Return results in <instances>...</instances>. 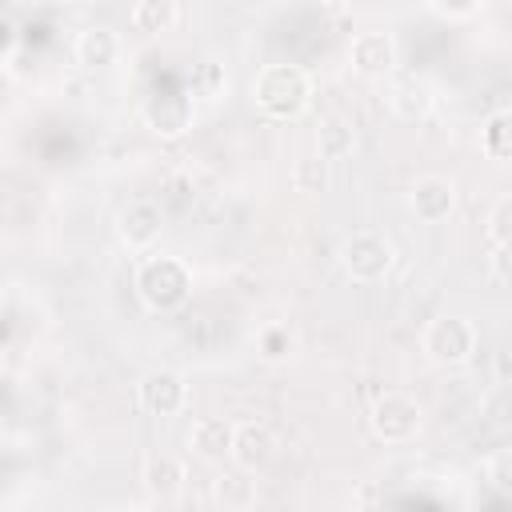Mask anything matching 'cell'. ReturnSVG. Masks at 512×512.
I'll list each match as a JSON object with an SVG mask.
<instances>
[{
    "label": "cell",
    "mask_w": 512,
    "mask_h": 512,
    "mask_svg": "<svg viewBox=\"0 0 512 512\" xmlns=\"http://www.w3.org/2000/svg\"><path fill=\"white\" fill-rule=\"evenodd\" d=\"M256 104L276 120H296L312 104V80L300 64H268L256 72L252 84Z\"/></svg>",
    "instance_id": "cell-1"
},
{
    "label": "cell",
    "mask_w": 512,
    "mask_h": 512,
    "mask_svg": "<svg viewBox=\"0 0 512 512\" xmlns=\"http://www.w3.org/2000/svg\"><path fill=\"white\" fill-rule=\"evenodd\" d=\"M136 292L148 308L156 312H172L188 300L192 292V276L188 268L176 260V256H148L140 268H136Z\"/></svg>",
    "instance_id": "cell-2"
},
{
    "label": "cell",
    "mask_w": 512,
    "mask_h": 512,
    "mask_svg": "<svg viewBox=\"0 0 512 512\" xmlns=\"http://www.w3.org/2000/svg\"><path fill=\"white\" fill-rule=\"evenodd\" d=\"M336 256H340V268H344L356 284H376V280H384V276L392 272V264H396L392 240H388L384 232H372V228H360V232L344 236V244H340Z\"/></svg>",
    "instance_id": "cell-3"
},
{
    "label": "cell",
    "mask_w": 512,
    "mask_h": 512,
    "mask_svg": "<svg viewBox=\"0 0 512 512\" xmlns=\"http://www.w3.org/2000/svg\"><path fill=\"white\" fill-rule=\"evenodd\" d=\"M424 352L436 360V364H468L476 356V324L468 316H456V312H444L436 320H428L424 328Z\"/></svg>",
    "instance_id": "cell-4"
},
{
    "label": "cell",
    "mask_w": 512,
    "mask_h": 512,
    "mask_svg": "<svg viewBox=\"0 0 512 512\" xmlns=\"http://www.w3.org/2000/svg\"><path fill=\"white\" fill-rule=\"evenodd\" d=\"M368 424L372 432L384 440V444H400V440H412L416 428H420V404L404 392H384L372 412H368Z\"/></svg>",
    "instance_id": "cell-5"
},
{
    "label": "cell",
    "mask_w": 512,
    "mask_h": 512,
    "mask_svg": "<svg viewBox=\"0 0 512 512\" xmlns=\"http://www.w3.org/2000/svg\"><path fill=\"white\" fill-rule=\"evenodd\" d=\"M136 400L148 416H176L188 400V384H184V376H176L168 368H156L136 384Z\"/></svg>",
    "instance_id": "cell-6"
},
{
    "label": "cell",
    "mask_w": 512,
    "mask_h": 512,
    "mask_svg": "<svg viewBox=\"0 0 512 512\" xmlns=\"http://www.w3.org/2000/svg\"><path fill=\"white\" fill-rule=\"evenodd\" d=\"M408 208H412V216L424 220V224L448 220L452 208H456V188H452V180H444V176H420V180L408 188Z\"/></svg>",
    "instance_id": "cell-7"
},
{
    "label": "cell",
    "mask_w": 512,
    "mask_h": 512,
    "mask_svg": "<svg viewBox=\"0 0 512 512\" xmlns=\"http://www.w3.org/2000/svg\"><path fill=\"white\" fill-rule=\"evenodd\" d=\"M348 60L360 76H384L396 68V40L392 32H360L352 36V48H348Z\"/></svg>",
    "instance_id": "cell-8"
},
{
    "label": "cell",
    "mask_w": 512,
    "mask_h": 512,
    "mask_svg": "<svg viewBox=\"0 0 512 512\" xmlns=\"http://www.w3.org/2000/svg\"><path fill=\"white\" fill-rule=\"evenodd\" d=\"M276 456V436L264 424H236V440H232V464L244 472H260L268 468Z\"/></svg>",
    "instance_id": "cell-9"
},
{
    "label": "cell",
    "mask_w": 512,
    "mask_h": 512,
    "mask_svg": "<svg viewBox=\"0 0 512 512\" xmlns=\"http://www.w3.org/2000/svg\"><path fill=\"white\" fill-rule=\"evenodd\" d=\"M144 120L156 136H180L192 124V100L180 92H156L144 104Z\"/></svg>",
    "instance_id": "cell-10"
},
{
    "label": "cell",
    "mask_w": 512,
    "mask_h": 512,
    "mask_svg": "<svg viewBox=\"0 0 512 512\" xmlns=\"http://www.w3.org/2000/svg\"><path fill=\"white\" fill-rule=\"evenodd\" d=\"M388 104H392V112H396L400 120L416 124V120H428V116H432V108H436V92H432L428 80H420V76H404V80L392 84Z\"/></svg>",
    "instance_id": "cell-11"
},
{
    "label": "cell",
    "mask_w": 512,
    "mask_h": 512,
    "mask_svg": "<svg viewBox=\"0 0 512 512\" xmlns=\"http://www.w3.org/2000/svg\"><path fill=\"white\" fill-rule=\"evenodd\" d=\"M160 224H164V216H160L156 204H148V200H132V204L120 212L116 232H120V240H124L128 248H148V244L160 236Z\"/></svg>",
    "instance_id": "cell-12"
},
{
    "label": "cell",
    "mask_w": 512,
    "mask_h": 512,
    "mask_svg": "<svg viewBox=\"0 0 512 512\" xmlns=\"http://www.w3.org/2000/svg\"><path fill=\"white\" fill-rule=\"evenodd\" d=\"M232 440H236V424L220 420V416H200L188 432V448L204 460H224L232 456Z\"/></svg>",
    "instance_id": "cell-13"
},
{
    "label": "cell",
    "mask_w": 512,
    "mask_h": 512,
    "mask_svg": "<svg viewBox=\"0 0 512 512\" xmlns=\"http://www.w3.org/2000/svg\"><path fill=\"white\" fill-rule=\"evenodd\" d=\"M76 60L84 68H108L120 60V36L116 28L108 24H88L80 36H76Z\"/></svg>",
    "instance_id": "cell-14"
},
{
    "label": "cell",
    "mask_w": 512,
    "mask_h": 512,
    "mask_svg": "<svg viewBox=\"0 0 512 512\" xmlns=\"http://www.w3.org/2000/svg\"><path fill=\"white\" fill-rule=\"evenodd\" d=\"M352 148H356V128H352L344 116H328V120L320 124V132H316V152L332 164V160L352 156Z\"/></svg>",
    "instance_id": "cell-15"
},
{
    "label": "cell",
    "mask_w": 512,
    "mask_h": 512,
    "mask_svg": "<svg viewBox=\"0 0 512 512\" xmlns=\"http://www.w3.org/2000/svg\"><path fill=\"white\" fill-rule=\"evenodd\" d=\"M176 16H180V8H176V0H140V4H132V28L136 32H168L172 24H176Z\"/></svg>",
    "instance_id": "cell-16"
},
{
    "label": "cell",
    "mask_w": 512,
    "mask_h": 512,
    "mask_svg": "<svg viewBox=\"0 0 512 512\" xmlns=\"http://www.w3.org/2000/svg\"><path fill=\"white\" fill-rule=\"evenodd\" d=\"M252 472H244V468H236V472H224L220 480H216V500L224 504V508H232V512H240V508H248L252 500H256V480H248Z\"/></svg>",
    "instance_id": "cell-17"
},
{
    "label": "cell",
    "mask_w": 512,
    "mask_h": 512,
    "mask_svg": "<svg viewBox=\"0 0 512 512\" xmlns=\"http://www.w3.org/2000/svg\"><path fill=\"white\" fill-rule=\"evenodd\" d=\"M144 484L156 496H172L184 484V464L176 456H152L148 468H144Z\"/></svg>",
    "instance_id": "cell-18"
},
{
    "label": "cell",
    "mask_w": 512,
    "mask_h": 512,
    "mask_svg": "<svg viewBox=\"0 0 512 512\" xmlns=\"http://www.w3.org/2000/svg\"><path fill=\"white\" fill-rule=\"evenodd\" d=\"M480 144L492 160H504L512 164V112H496L484 120V132H480Z\"/></svg>",
    "instance_id": "cell-19"
},
{
    "label": "cell",
    "mask_w": 512,
    "mask_h": 512,
    "mask_svg": "<svg viewBox=\"0 0 512 512\" xmlns=\"http://www.w3.org/2000/svg\"><path fill=\"white\" fill-rule=\"evenodd\" d=\"M292 184L296 192H324L328 188V160L320 152H308L292 164Z\"/></svg>",
    "instance_id": "cell-20"
},
{
    "label": "cell",
    "mask_w": 512,
    "mask_h": 512,
    "mask_svg": "<svg viewBox=\"0 0 512 512\" xmlns=\"http://www.w3.org/2000/svg\"><path fill=\"white\" fill-rule=\"evenodd\" d=\"M484 416H488L496 428H512V388H508V384H500V388L488 392Z\"/></svg>",
    "instance_id": "cell-21"
},
{
    "label": "cell",
    "mask_w": 512,
    "mask_h": 512,
    "mask_svg": "<svg viewBox=\"0 0 512 512\" xmlns=\"http://www.w3.org/2000/svg\"><path fill=\"white\" fill-rule=\"evenodd\" d=\"M488 236L492 244H512V196L496 200L488 212Z\"/></svg>",
    "instance_id": "cell-22"
},
{
    "label": "cell",
    "mask_w": 512,
    "mask_h": 512,
    "mask_svg": "<svg viewBox=\"0 0 512 512\" xmlns=\"http://www.w3.org/2000/svg\"><path fill=\"white\" fill-rule=\"evenodd\" d=\"M488 484L500 492V496H512V448L496 452L488 460Z\"/></svg>",
    "instance_id": "cell-23"
},
{
    "label": "cell",
    "mask_w": 512,
    "mask_h": 512,
    "mask_svg": "<svg viewBox=\"0 0 512 512\" xmlns=\"http://www.w3.org/2000/svg\"><path fill=\"white\" fill-rule=\"evenodd\" d=\"M260 352H264V360H284V356L292 352L288 328H268V332L260 336Z\"/></svg>",
    "instance_id": "cell-24"
},
{
    "label": "cell",
    "mask_w": 512,
    "mask_h": 512,
    "mask_svg": "<svg viewBox=\"0 0 512 512\" xmlns=\"http://www.w3.org/2000/svg\"><path fill=\"white\" fill-rule=\"evenodd\" d=\"M488 268L500 284L512 288V244H492V256H488Z\"/></svg>",
    "instance_id": "cell-25"
},
{
    "label": "cell",
    "mask_w": 512,
    "mask_h": 512,
    "mask_svg": "<svg viewBox=\"0 0 512 512\" xmlns=\"http://www.w3.org/2000/svg\"><path fill=\"white\" fill-rule=\"evenodd\" d=\"M432 12L444 20H464V16H476L480 4H432Z\"/></svg>",
    "instance_id": "cell-26"
},
{
    "label": "cell",
    "mask_w": 512,
    "mask_h": 512,
    "mask_svg": "<svg viewBox=\"0 0 512 512\" xmlns=\"http://www.w3.org/2000/svg\"><path fill=\"white\" fill-rule=\"evenodd\" d=\"M180 512H208V508H204V500H188Z\"/></svg>",
    "instance_id": "cell-27"
}]
</instances>
